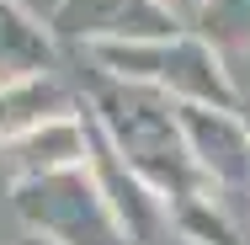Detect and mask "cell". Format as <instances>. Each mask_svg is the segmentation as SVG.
<instances>
[{
    "label": "cell",
    "instance_id": "obj_1",
    "mask_svg": "<svg viewBox=\"0 0 250 245\" xmlns=\"http://www.w3.org/2000/svg\"><path fill=\"white\" fill-rule=\"evenodd\" d=\"M106 128L123 149V160L149 176L154 187H170L176 197H192V160H187V134L176 112L154 91H106L101 96Z\"/></svg>",
    "mask_w": 250,
    "mask_h": 245
},
{
    "label": "cell",
    "instance_id": "obj_2",
    "mask_svg": "<svg viewBox=\"0 0 250 245\" xmlns=\"http://www.w3.org/2000/svg\"><path fill=\"white\" fill-rule=\"evenodd\" d=\"M96 59L117 75H133V80H154V86H170L192 101H213V107H234V91L224 80V64L213 43L202 38H160V43H96Z\"/></svg>",
    "mask_w": 250,
    "mask_h": 245
},
{
    "label": "cell",
    "instance_id": "obj_3",
    "mask_svg": "<svg viewBox=\"0 0 250 245\" xmlns=\"http://www.w3.org/2000/svg\"><path fill=\"white\" fill-rule=\"evenodd\" d=\"M16 208L32 229H43L59 245H128L117 240V224H112V208L101 202V192L69 165V171H43V176H27Z\"/></svg>",
    "mask_w": 250,
    "mask_h": 245
},
{
    "label": "cell",
    "instance_id": "obj_4",
    "mask_svg": "<svg viewBox=\"0 0 250 245\" xmlns=\"http://www.w3.org/2000/svg\"><path fill=\"white\" fill-rule=\"evenodd\" d=\"M48 27L69 43H160L176 38L181 22L165 0H59Z\"/></svg>",
    "mask_w": 250,
    "mask_h": 245
},
{
    "label": "cell",
    "instance_id": "obj_5",
    "mask_svg": "<svg viewBox=\"0 0 250 245\" xmlns=\"http://www.w3.org/2000/svg\"><path fill=\"white\" fill-rule=\"evenodd\" d=\"M176 123L187 134V149L197 155V165H208L224 181H245L250 171V134L229 117V107H208V101H187L176 107Z\"/></svg>",
    "mask_w": 250,
    "mask_h": 245
},
{
    "label": "cell",
    "instance_id": "obj_6",
    "mask_svg": "<svg viewBox=\"0 0 250 245\" xmlns=\"http://www.w3.org/2000/svg\"><path fill=\"white\" fill-rule=\"evenodd\" d=\"M48 64H53V38L43 32V22H32L16 0H0V75L21 80Z\"/></svg>",
    "mask_w": 250,
    "mask_h": 245
},
{
    "label": "cell",
    "instance_id": "obj_7",
    "mask_svg": "<svg viewBox=\"0 0 250 245\" xmlns=\"http://www.w3.org/2000/svg\"><path fill=\"white\" fill-rule=\"evenodd\" d=\"M53 107H64V96H59L53 80H43V75L5 80L0 86V144L16 139V134H27V128H38V123H48Z\"/></svg>",
    "mask_w": 250,
    "mask_h": 245
},
{
    "label": "cell",
    "instance_id": "obj_8",
    "mask_svg": "<svg viewBox=\"0 0 250 245\" xmlns=\"http://www.w3.org/2000/svg\"><path fill=\"white\" fill-rule=\"evenodd\" d=\"M202 43H224V48H250V0H208L197 11Z\"/></svg>",
    "mask_w": 250,
    "mask_h": 245
},
{
    "label": "cell",
    "instance_id": "obj_9",
    "mask_svg": "<svg viewBox=\"0 0 250 245\" xmlns=\"http://www.w3.org/2000/svg\"><path fill=\"white\" fill-rule=\"evenodd\" d=\"M165 5H170V11H176V5H187V11H202L208 0H165Z\"/></svg>",
    "mask_w": 250,
    "mask_h": 245
}]
</instances>
